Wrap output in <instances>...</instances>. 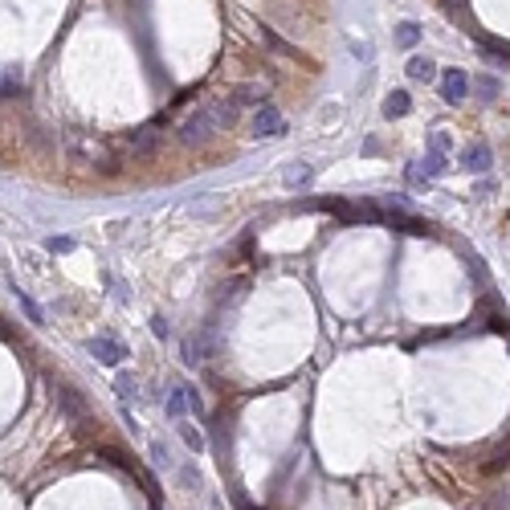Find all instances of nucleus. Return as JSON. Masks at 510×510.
<instances>
[{
	"label": "nucleus",
	"instance_id": "9",
	"mask_svg": "<svg viewBox=\"0 0 510 510\" xmlns=\"http://www.w3.org/2000/svg\"><path fill=\"white\" fill-rule=\"evenodd\" d=\"M409 110H413L409 90H392V94H388V102H384V115H388V119H404Z\"/></svg>",
	"mask_w": 510,
	"mask_h": 510
},
{
	"label": "nucleus",
	"instance_id": "22",
	"mask_svg": "<svg viewBox=\"0 0 510 510\" xmlns=\"http://www.w3.org/2000/svg\"><path fill=\"white\" fill-rule=\"evenodd\" d=\"M151 331H155V339H168V323L164 319H151Z\"/></svg>",
	"mask_w": 510,
	"mask_h": 510
},
{
	"label": "nucleus",
	"instance_id": "11",
	"mask_svg": "<svg viewBox=\"0 0 510 510\" xmlns=\"http://www.w3.org/2000/svg\"><path fill=\"white\" fill-rule=\"evenodd\" d=\"M420 168H424V176L433 180V176H441V172L449 168V159H445V151H429V155L420 159Z\"/></svg>",
	"mask_w": 510,
	"mask_h": 510
},
{
	"label": "nucleus",
	"instance_id": "19",
	"mask_svg": "<svg viewBox=\"0 0 510 510\" xmlns=\"http://www.w3.org/2000/svg\"><path fill=\"white\" fill-rule=\"evenodd\" d=\"M49 249H53V253H70V249H74V241H70V237H53V241H49Z\"/></svg>",
	"mask_w": 510,
	"mask_h": 510
},
{
	"label": "nucleus",
	"instance_id": "16",
	"mask_svg": "<svg viewBox=\"0 0 510 510\" xmlns=\"http://www.w3.org/2000/svg\"><path fill=\"white\" fill-rule=\"evenodd\" d=\"M473 86H478L482 98H498V94H502V82H498V78H490V74H486V78H478Z\"/></svg>",
	"mask_w": 510,
	"mask_h": 510
},
{
	"label": "nucleus",
	"instance_id": "6",
	"mask_svg": "<svg viewBox=\"0 0 510 510\" xmlns=\"http://www.w3.org/2000/svg\"><path fill=\"white\" fill-rule=\"evenodd\" d=\"M86 347H90V355L98 360V364H110V368L127 360V351H123V343H115V339H106V335H102V339H90Z\"/></svg>",
	"mask_w": 510,
	"mask_h": 510
},
{
	"label": "nucleus",
	"instance_id": "18",
	"mask_svg": "<svg viewBox=\"0 0 510 510\" xmlns=\"http://www.w3.org/2000/svg\"><path fill=\"white\" fill-rule=\"evenodd\" d=\"M311 180V168H286V184H306Z\"/></svg>",
	"mask_w": 510,
	"mask_h": 510
},
{
	"label": "nucleus",
	"instance_id": "8",
	"mask_svg": "<svg viewBox=\"0 0 510 510\" xmlns=\"http://www.w3.org/2000/svg\"><path fill=\"white\" fill-rule=\"evenodd\" d=\"M229 98L237 102V106H262V102H266V90H262L257 82H241V86L229 94Z\"/></svg>",
	"mask_w": 510,
	"mask_h": 510
},
{
	"label": "nucleus",
	"instance_id": "2",
	"mask_svg": "<svg viewBox=\"0 0 510 510\" xmlns=\"http://www.w3.org/2000/svg\"><path fill=\"white\" fill-rule=\"evenodd\" d=\"M380 225L404 229V233H413V237H429V233H433V225H429V221H420V217L404 213V208H380Z\"/></svg>",
	"mask_w": 510,
	"mask_h": 510
},
{
	"label": "nucleus",
	"instance_id": "12",
	"mask_svg": "<svg viewBox=\"0 0 510 510\" xmlns=\"http://www.w3.org/2000/svg\"><path fill=\"white\" fill-rule=\"evenodd\" d=\"M396 41H400L404 49H413L420 41V25L417 21H400V25H396Z\"/></svg>",
	"mask_w": 510,
	"mask_h": 510
},
{
	"label": "nucleus",
	"instance_id": "21",
	"mask_svg": "<svg viewBox=\"0 0 510 510\" xmlns=\"http://www.w3.org/2000/svg\"><path fill=\"white\" fill-rule=\"evenodd\" d=\"M494 188H498V184H494V180H482V184L473 188V196H478V200H486V196H490Z\"/></svg>",
	"mask_w": 510,
	"mask_h": 510
},
{
	"label": "nucleus",
	"instance_id": "23",
	"mask_svg": "<svg viewBox=\"0 0 510 510\" xmlns=\"http://www.w3.org/2000/svg\"><path fill=\"white\" fill-rule=\"evenodd\" d=\"M241 510H253V507H249V502H241Z\"/></svg>",
	"mask_w": 510,
	"mask_h": 510
},
{
	"label": "nucleus",
	"instance_id": "4",
	"mask_svg": "<svg viewBox=\"0 0 510 510\" xmlns=\"http://www.w3.org/2000/svg\"><path fill=\"white\" fill-rule=\"evenodd\" d=\"M465 94H469V74H462V70H445V74H441V98H445L449 106H458Z\"/></svg>",
	"mask_w": 510,
	"mask_h": 510
},
{
	"label": "nucleus",
	"instance_id": "14",
	"mask_svg": "<svg viewBox=\"0 0 510 510\" xmlns=\"http://www.w3.org/2000/svg\"><path fill=\"white\" fill-rule=\"evenodd\" d=\"M115 388H119V396H123V400H135V396H139V380H135V375H127V371L115 380Z\"/></svg>",
	"mask_w": 510,
	"mask_h": 510
},
{
	"label": "nucleus",
	"instance_id": "13",
	"mask_svg": "<svg viewBox=\"0 0 510 510\" xmlns=\"http://www.w3.org/2000/svg\"><path fill=\"white\" fill-rule=\"evenodd\" d=\"M61 409H66V413H70V417H86V404H82V400H78V392H74V388H61Z\"/></svg>",
	"mask_w": 510,
	"mask_h": 510
},
{
	"label": "nucleus",
	"instance_id": "3",
	"mask_svg": "<svg viewBox=\"0 0 510 510\" xmlns=\"http://www.w3.org/2000/svg\"><path fill=\"white\" fill-rule=\"evenodd\" d=\"M282 131H286V119L278 115V106L262 102L257 115H253V135H257V139H278Z\"/></svg>",
	"mask_w": 510,
	"mask_h": 510
},
{
	"label": "nucleus",
	"instance_id": "10",
	"mask_svg": "<svg viewBox=\"0 0 510 510\" xmlns=\"http://www.w3.org/2000/svg\"><path fill=\"white\" fill-rule=\"evenodd\" d=\"M409 78H413V82H433V78H437V66H433L429 57H413V61H409Z\"/></svg>",
	"mask_w": 510,
	"mask_h": 510
},
{
	"label": "nucleus",
	"instance_id": "17",
	"mask_svg": "<svg viewBox=\"0 0 510 510\" xmlns=\"http://www.w3.org/2000/svg\"><path fill=\"white\" fill-rule=\"evenodd\" d=\"M180 437H184V445L188 449H204V437L192 429V424H180Z\"/></svg>",
	"mask_w": 510,
	"mask_h": 510
},
{
	"label": "nucleus",
	"instance_id": "15",
	"mask_svg": "<svg viewBox=\"0 0 510 510\" xmlns=\"http://www.w3.org/2000/svg\"><path fill=\"white\" fill-rule=\"evenodd\" d=\"M184 409H188V396H184V388H176V392L168 396V417L180 420V417H184Z\"/></svg>",
	"mask_w": 510,
	"mask_h": 510
},
{
	"label": "nucleus",
	"instance_id": "1",
	"mask_svg": "<svg viewBox=\"0 0 510 510\" xmlns=\"http://www.w3.org/2000/svg\"><path fill=\"white\" fill-rule=\"evenodd\" d=\"M237 123V102L233 98H217V102H204L180 123V139L184 143H208L217 131H225Z\"/></svg>",
	"mask_w": 510,
	"mask_h": 510
},
{
	"label": "nucleus",
	"instance_id": "20",
	"mask_svg": "<svg viewBox=\"0 0 510 510\" xmlns=\"http://www.w3.org/2000/svg\"><path fill=\"white\" fill-rule=\"evenodd\" d=\"M433 151H449V135H445V131H433Z\"/></svg>",
	"mask_w": 510,
	"mask_h": 510
},
{
	"label": "nucleus",
	"instance_id": "7",
	"mask_svg": "<svg viewBox=\"0 0 510 510\" xmlns=\"http://www.w3.org/2000/svg\"><path fill=\"white\" fill-rule=\"evenodd\" d=\"M155 147H159V131H155V127H143V131H135V135H131V143H127L131 159H143V155H151Z\"/></svg>",
	"mask_w": 510,
	"mask_h": 510
},
{
	"label": "nucleus",
	"instance_id": "5",
	"mask_svg": "<svg viewBox=\"0 0 510 510\" xmlns=\"http://www.w3.org/2000/svg\"><path fill=\"white\" fill-rule=\"evenodd\" d=\"M490 164H494V151H490V143H469L462 151V168L465 172H490Z\"/></svg>",
	"mask_w": 510,
	"mask_h": 510
}]
</instances>
